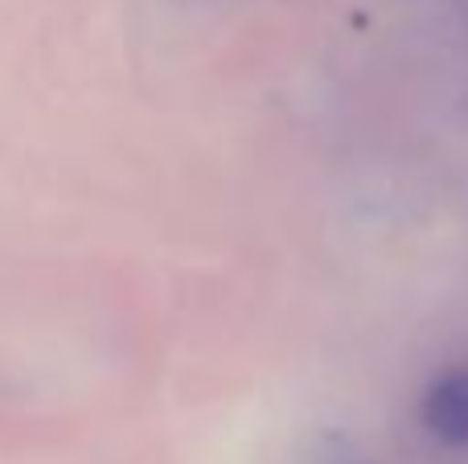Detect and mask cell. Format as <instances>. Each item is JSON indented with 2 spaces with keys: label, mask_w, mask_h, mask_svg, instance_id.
Segmentation results:
<instances>
[{
  "label": "cell",
  "mask_w": 468,
  "mask_h": 464,
  "mask_svg": "<svg viewBox=\"0 0 468 464\" xmlns=\"http://www.w3.org/2000/svg\"><path fill=\"white\" fill-rule=\"evenodd\" d=\"M420 424L436 448L468 457V362L440 370L420 399Z\"/></svg>",
  "instance_id": "6da1fadb"
}]
</instances>
